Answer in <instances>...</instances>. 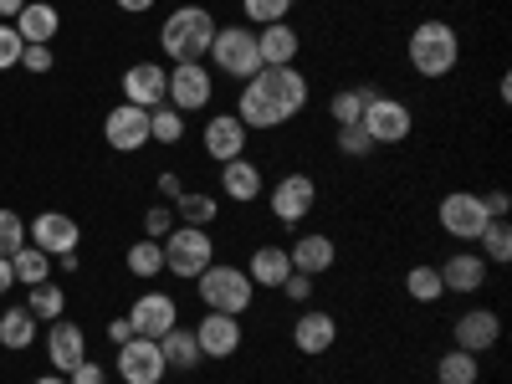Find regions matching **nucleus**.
I'll list each match as a JSON object with an SVG mask.
<instances>
[{
	"label": "nucleus",
	"instance_id": "nucleus-1",
	"mask_svg": "<svg viewBox=\"0 0 512 384\" xmlns=\"http://www.w3.org/2000/svg\"><path fill=\"white\" fill-rule=\"evenodd\" d=\"M210 41H216V16L205 6H180L159 31V47H164L169 62H205Z\"/></svg>",
	"mask_w": 512,
	"mask_h": 384
},
{
	"label": "nucleus",
	"instance_id": "nucleus-2",
	"mask_svg": "<svg viewBox=\"0 0 512 384\" xmlns=\"http://www.w3.org/2000/svg\"><path fill=\"white\" fill-rule=\"evenodd\" d=\"M405 52H410V67L420 77H446L461 62V36H456L451 21H420L410 31V47Z\"/></svg>",
	"mask_w": 512,
	"mask_h": 384
},
{
	"label": "nucleus",
	"instance_id": "nucleus-3",
	"mask_svg": "<svg viewBox=\"0 0 512 384\" xmlns=\"http://www.w3.org/2000/svg\"><path fill=\"white\" fill-rule=\"evenodd\" d=\"M195 287H200V303L210 313H231V318H241L256 297V282L246 277V267H216V262L195 277Z\"/></svg>",
	"mask_w": 512,
	"mask_h": 384
},
{
	"label": "nucleus",
	"instance_id": "nucleus-4",
	"mask_svg": "<svg viewBox=\"0 0 512 384\" xmlns=\"http://www.w3.org/2000/svg\"><path fill=\"white\" fill-rule=\"evenodd\" d=\"M159 246H164V272H175L185 282H195L210 262H216V236H205V226H180Z\"/></svg>",
	"mask_w": 512,
	"mask_h": 384
},
{
	"label": "nucleus",
	"instance_id": "nucleus-5",
	"mask_svg": "<svg viewBox=\"0 0 512 384\" xmlns=\"http://www.w3.org/2000/svg\"><path fill=\"white\" fill-rule=\"evenodd\" d=\"M210 62H216V72H231V77L251 82L256 72H262L256 31H251V26H216V41H210Z\"/></svg>",
	"mask_w": 512,
	"mask_h": 384
},
{
	"label": "nucleus",
	"instance_id": "nucleus-6",
	"mask_svg": "<svg viewBox=\"0 0 512 384\" xmlns=\"http://www.w3.org/2000/svg\"><path fill=\"white\" fill-rule=\"evenodd\" d=\"M251 82L262 88V98L277 108V118H282V123H287V118H297V113H303V103H308V77L297 72V67H262Z\"/></svg>",
	"mask_w": 512,
	"mask_h": 384
},
{
	"label": "nucleus",
	"instance_id": "nucleus-7",
	"mask_svg": "<svg viewBox=\"0 0 512 384\" xmlns=\"http://www.w3.org/2000/svg\"><path fill=\"white\" fill-rule=\"evenodd\" d=\"M210 93H216V77H210L205 62H175V67H169V88H164V98H169V108H175V113H195V108H205Z\"/></svg>",
	"mask_w": 512,
	"mask_h": 384
},
{
	"label": "nucleus",
	"instance_id": "nucleus-8",
	"mask_svg": "<svg viewBox=\"0 0 512 384\" xmlns=\"http://www.w3.org/2000/svg\"><path fill=\"white\" fill-rule=\"evenodd\" d=\"M487 221H492L487 205H482V195H472V190H451V195L441 200V231L456 236V241H477Z\"/></svg>",
	"mask_w": 512,
	"mask_h": 384
},
{
	"label": "nucleus",
	"instance_id": "nucleus-9",
	"mask_svg": "<svg viewBox=\"0 0 512 384\" xmlns=\"http://www.w3.org/2000/svg\"><path fill=\"white\" fill-rule=\"evenodd\" d=\"M164 374H169V364H164V349L154 338H128V344H118V379L123 384H159Z\"/></svg>",
	"mask_w": 512,
	"mask_h": 384
},
{
	"label": "nucleus",
	"instance_id": "nucleus-10",
	"mask_svg": "<svg viewBox=\"0 0 512 384\" xmlns=\"http://www.w3.org/2000/svg\"><path fill=\"white\" fill-rule=\"evenodd\" d=\"M267 200H272V216L282 226H303L308 210L318 205V185H313V175H282Z\"/></svg>",
	"mask_w": 512,
	"mask_h": 384
},
{
	"label": "nucleus",
	"instance_id": "nucleus-11",
	"mask_svg": "<svg viewBox=\"0 0 512 384\" xmlns=\"http://www.w3.org/2000/svg\"><path fill=\"white\" fill-rule=\"evenodd\" d=\"M359 123H364V134H369L374 144H400V139H410V123H415V118H410V108H405L400 98H384V93H379V98L364 108Z\"/></svg>",
	"mask_w": 512,
	"mask_h": 384
},
{
	"label": "nucleus",
	"instance_id": "nucleus-12",
	"mask_svg": "<svg viewBox=\"0 0 512 384\" xmlns=\"http://www.w3.org/2000/svg\"><path fill=\"white\" fill-rule=\"evenodd\" d=\"M128 323H134V338H154V344H159V338L180 323V308H175V297H169V292H144L139 303L128 308Z\"/></svg>",
	"mask_w": 512,
	"mask_h": 384
},
{
	"label": "nucleus",
	"instance_id": "nucleus-13",
	"mask_svg": "<svg viewBox=\"0 0 512 384\" xmlns=\"http://www.w3.org/2000/svg\"><path fill=\"white\" fill-rule=\"evenodd\" d=\"M103 139L118 149V154H134L149 144V108H134V103H118L108 118H103Z\"/></svg>",
	"mask_w": 512,
	"mask_h": 384
},
{
	"label": "nucleus",
	"instance_id": "nucleus-14",
	"mask_svg": "<svg viewBox=\"0 0 512 384\" xmlns=\"http://www.w3.org/2000/svg\"><path fill=\"white\" fill-rule=\"evenodd\" d=\"M77 221L72 216H62V210H41V216L31 221V231H26V241L36 246V251H47V256H67V251H77Z\"/></svg>",
	"mask_w": 512,
	"mask_h": 384
},
{
	"label": "nucleus",
	"instance_id": "nucleus-15",
	"mask_svg": "<svg viewBox=\"0 0 512 384\" xmlns=\"http://www.w3.org/2000/svg\"><path fill=\"white\" fill-rule=\"evenodd\" d=\"M195 344H200L205 359H231V354L241 349V318H231V313H205V318L195 323Z\"/></svg>",
	"mask_w": 512,
	"mask_h": 384
},
{
	"label": "nucleus",
	"instance_id": "nucleus-16",
	"mask_svg": "<svg viewBox=\"0 0 512 384\" xmlns=\"http://www.w3.org/2000/svg\"><path fill=\"white\" fill-rule=\"evenodd\" d=\"M47 359H52L57 374H72L82 359H88V333H82L72 318H57L47 328Z\"/></svg>",
	"mask_w": 512,
	"mask_h": 384
},
{
	"label": "nucleus",
	"instance_id": "nucleus-17",
	"mask_svg": "<svg viewBox=\"0 0 512 384\" xmlns=\"http://www.w3.org/2000/svg\"><path fill=\"white\" fill-rule=\"evenodd\" d=\"M246 134H251V128L236 113H216V118L205 123V154L216 159V164H231V159L246 154Z\"/></svg>",
	"mask_w": 512,
	"mask_h": 384
},
{
	"label": "nucleus",
	"instance_id": "nucleus-18",
	"mask_svg": "<svg viewBox=\"0 0 512 384\" xmlns=\"http://www.w3.org/2000/svg\"><path fill=\"white\" fill-rule=\"evenodd\" d=\"M164 88H169V72L154 62H134L123 72V103H134V108H159Z\"/></svg>",
	"mask_w": 512,
	"mask_h": 384
},
{
	"label": "nucleus",
	"instance_id": "nucleus-19",
	"mask_svg": "<svg viewBox=\"0 0 512 384\" xmlns=\"http://www.w3.org/2000/svg\"><path fill=\"white\" fill-rule=\"evenodd\" d=\"M497 338H502V318L492 308H472L456 318V349H466V354H487Z\"/></svg>",
	"mask_w": 512,
	"mask_h": 384
},
{
	"label": "nucleus",
	"instance_id": "nucleus-20",
	"mask_svg": "<svg viewBox=\"0 0 512 384\" xmlns=\"http://www.w3.org/2000/svg\"><path fill=\"white\" fill-rule=\"evenodd\" d=\"M333 338H338V323H333V313H323V308H308L303 318L292 323V344H297V354H308V359L328 354Z\"/></svg>",
	"mask_w": 512,
	"mask_h": 384
},
{
	"label": "nucleus",
	"instance_id": "nucleus-21",
	"mask_svg": "<svg viewBox=\"0 0 512 384\" xmlns=\"http://www.w3.org/2000/svg\"><path fill=\"white\" fill-rule=\"evenodd\" d=\"M287 256H292V272H303V277H323L333 262H338V246H333V236H297L292 246H287Z\"/></svg>",
	"mask_w": 512,
	"mask_h": 384
},
{
	"label": "nucleus",
	"instance_id": "nucleus-22",
	"mask_svg": "<svg viewBox=\"0 0 512 384\" xmlns=\"http://www.w3.org/2000/svg\"><path fill=\"white\" fill-rule=\"evenodd\" d=\"M11 26L21 31V41H26V47H52V36H57L62 16H57V6H41V0H26V6H21V16H16Z\"/></svg>",
	"mask_w": 512,
	"mask_h": 384
},
{
	"label": "nucleus",
	"instance_id": "nucleus-23",
	"mask_svg": "<svg viewBox=\"0 0 512 384\" xmlns=\"http://www.w3.org/2000/svg\"><path fill=\"white\" fill-rule=\"evenodd\" d=\"M436 272H441V287H446V292H477V287L487 282V262H482V256H472V251L446 256Z\"/></svg>",
	"mask_w": 512,
	"mask_h": 384
},
{
	"label": "nucleus",
	"instance_id": "nucleus-24",
	"mask_svg": "<svg viewBox=\"0 0 512 384\" xmlns=\"http://www.w3.org/2000/svg\"><path fill=\"white\" fill-rule=\"evenodd\" d=\"M297 31L287 26V21H277V26H262L256 31V52H262V67H292L297 62Z\"/></svg>",
	"mask_w": 512,
	"mask_h": 384
},
{
	"label": "nucleus",
	"instance_id": "nucleus-25",
	"mask_svg": "<svg viewBox=\"0 0 512 384\" xmlns=\"http://www.w3.org/2000/svg\"><path fill=\"white\" fill-rule=\"evenodd\" d=\"M246 277H251L256 287H282V282L292 277V256H287V246H256Z\"/></svg>",
	"mask_w": 512,
	"mask_h": 384
},
{
	"label": "nucleus",
	"instance_id": "nucleus-26",
	"mask_svg": "<svg viewBox=\"0 0 512 384\" xmlns=\"http://www.w3.org/2000/svg\"><path fill=\"white\" fill-rule=\"evenodd\" d=\"M221 190H226L236 205L256 200V195H262V169H256L251 159H231V164H221Z\"/></svg>",
	"mask_w": 512,
	"mask_h": 384
},
{
	"label": "nucleus",
	"instance_id": "nucleus-27",
	"mask_svg": "<svg viewBox=\"0 0 512 384\" xmlns=\"http://www.w3.org/2000/svg\"><path fill=\"white\" fill-rule=\"evenodd\" d=\"M159 349H164V364H169V369H195V364L205 359V354H200V344H195V333H190V328H180V323L159 338Z\"/></svg>",
	"mask_w": 512,
	"mask_h": 384
},
{
	"label": "nucleus",
	"instance_id": "nucleus-28",
	"mask_svg": "<svg viewBox=\"0 0 512 384\" xmlns=\"http://www.w3.org/2000/svg\"><path fill=\"white\" fill-rule=\"evenodd\" d=\"M236 118H241L246 128H277V123H282L277 108L262 98V88H256V82H246V88H241V98H236Z\"/></svg>",
	"mask_w": 512,
	"mask_h": 384
},
{
	"label": "nucleus",
	"instance_id": "nucleus-29",
	"mask_svg": "<svg viewBox=\"0 0 512 384\" xmlns=\"http://www.w3.org/2000/svg\"><path fill=\"white\" fill-rule=\"evenodd\" d=\"M11 277H16V282H26V287L47 282V277H52V256H47V251H36V246L26 241L21 251H11Z\"/></svg>",
	"mask_w": 512,
	"mask_h": 384
},
{
	"label": "nucleus",
	"instance_id": "nucleus-30",
	"mask_svg": "<svg viewBox=\"0 0 512 384\" xmlns=\"http://www.w3.org/2000/svg\"><path fill=\"white\" fill-rule=\"evenodd\" d=\"M0 344H6V349H31L36 344V318L26 313V303L0 313Z\"/></svg>",
	"mask_w": 512,
	"mask_h": 384
},
{
	"label": "nucleus",
	"instance_id": "nucleus-31",
	"mask_svg": "<svg viewBox=\"0 0 512 384\" xmlns=\"http://www.w3.org/2000/svg\"><path fill=\"white\" fill-rule=\"evenodd\" d=\"M374 98H379L374 88H349V93H333L328 113H333V123H338V128H344V123H359V118H364V108H369Z\"/></svg>",
	"mask_w": 512,
	"mask_h": 384
},
{
	"label": "nucleus",
	"instance_id": "nucleus-32",
	"mask_svg": "<svg viewBox=\"0 0 512 384\" xmlns=\"http://www.w3.org/2000/svg\"><path fill=\"white\" fill-rule=\"evenodd\" d=\"M62 308H67V297H62V287H57V282H36V287H31V297H26V313H31L36 323H41V318H52V323H57V318H62Z\"/></svg>",
	"mask_w": 512,
	"mask_h": 384
},
{
	"label": "nucleus",
	"instance_id": "nucleus-33",
	"mask_svg": "<svg viewBox=\"0 0 512 384\" xmlns=\"http://www.w3.org/2000/svg\"><path fill=\"white\" fill-rule=\"evenodd\" d=\"M216 195H200V190H185L180 200H175V216L185 221V226H210V221H216Z\"/></svg>",
	"mask_w": 512,
	"mask_h": 384
},
{
	"label": "nucleus",
	"instance_id": "nucleus-34",
	"mask_svg": "<svg viewBox=\"0 0 512 384\" xmlns=\"http://www.w3.org/2000/svg\"><path fill=\"white\" fill-rule=\"evenodd\" d=\"M436 379H441V384H477V354H466V349H451V354H441V364H436Z\"/></svg>",
	"mask_w": 512,
	"mask_h": 384
},
{
	"label": "nucleus",
	"instance_id": "nucleus-35",
	"mask_svg": "<svg viewBox=\"0 0 512 384\" xmlns=\"http://www.w3.org/2000/svg\"><path fill=\"white\" fill-rule=\"evenodd\" d=\"M128 272H134V277H159L164 272V246L159 241H134V246H128Z\"/></svg>",
	"mask_w": 512,
	"mask_h": 384
},
{
	"label": "nucleus",
	"instance_id": "nucleus-36",
	"mask_svg": "<svg viewBox=\"0 0 512 384\" xmlns=\"http://www.w3.org/2000/svg\"><path fill=\"white\" fill-rule=\"evenodd\" d=\"M149 139H159V144H180V139H185V118L169 108V103L149 108Z\"/></svg>",
	"mask_w": 512,
	"mask_h": 384
},
{
	"label": "nucleus",
	"instance_id": "nucleus-37",
	"mask_svg": "<svg viewBox=\"0 0 512 384\" xmlns=\"http://www.w3.org/2000/svg\"><path fill=\"white\" fill-rule=\"evenodd\" d=\"M405 292L415 297V303H436L446 287H441V272L436 267H410L405 272Z\"/></svg>",
	"mask_w": 512,
	"mask_h": 384
},
{
	"label": "nucleus",
	"instance_id": "nucleus-38",
	"mask_svg": "<svg viewBox=\"0 0 512 384\" xmlns=\"http://www.w3.org/2000/svg\"><path fill=\"white\" fill-rule=\"evenodd\" d=\"M477 241H482V251L492 256V262H512V226L507 221H487Z\"/></svg>",
	"mask_w": 512,
	"mask_h": 384
},
{
	"label": "nucleus",
	"instance_id": "nucleus-39",
	"mask_svg": "<svg viewBox=\"0 0 512 384\" xmlns=\"http://www.w3.org/2000/svg\"><path fill=\"white\" fill-rule=\"evenodd\" d=\"M241 11L251 26H277V21H287L292 0H241Z\"/></svg>",
	"mask_w": 512,
	"mask_h": 384
},
{
	"label": "nucleus",
	"instance_id": "nucleus-40",
	"mask_svg": "<svg viewBox=\"0 0 512 384\" xmlns=\"http://www.w3.org/2000/svg\"><path fill=\"white\" fill-rule=\"evenodd\" d=\"M338 154H349V159L374 154V139L364 134V123H344V128H338Z\"/></svg>",
	"mask_w": 512,
	"mask_h": 384
},
{
	"label": "nucleus",
	"instance_id": "nucleus-41",
	"mask_svg": "<svg viewBox=\"0 0 512 384\" xmlns=\"http://www.w3.org/2000/svg\"><path fill=\"white\" fill-rule=\"evenodd\" d=\"M26 246V221L16 216V210H0V256H11Z\"/></svg>",
	"mask_w": 512,
	"mask_h": 384
},
{
	"label": "nucleus",
	"instance_id": "nucleus-42",
	"mask_svg": "<svg viewBox=\"0 0 512 384\" xmlns=\"http://www.w3.org/2000/svg\"><path fill=\"white\" fill-rule=\"evenodd\" d=\"M21 52H26V41H21V31H16L11 21H0V72H11V67H21Z\"/></svg>",
	"mask_w": 512,
	"mask_h": 384
},
{
	"label": "nucleus",
	"instance_id": "nucleus-43",
	"mask_svg": "<svg viewBox=\"0 0 512 384\" xmlns=\"http://www.w3.org/2000/svg\"><path fill=\"white\" fill-rule=\"evenodd\" d=\"M169 231H175V210H169V205H149V216H144V236H149V241H164Z\"/></svg>",
	"mask_w": 512,
	"mask_h": 384
},
{
	"label": "nucleus",
	"instance_id": "nucleus-44",
	"mask_svg": "<svg viewBox=\"0 0 512 384\" xmlns=\"http://www.w3.org/2000/svg\"><path fill=\"white\" fill-rule=\"evenodd\" d=\"M21 67L26 72H52V47H26L21 52Z\"/></svg>",
	"mask_w": 512,
	"mask_h": 384
},
{
	"label": "nucleus",
	"instance_id": "nucleus-45",
	"mask_svg": "<svg viewBox=\"0 0 512 384\" xmlns=\"http://www.w3.org/2000/svg\"><path fill=\"white\" fill-rule=\"evenodd\" d=\"M282 292L292 297V303H308V297H313V277H303V272H292V277L282 282Z\"/></svg>",
	"mask_w": 512,
	"mask_h": 384
},
{
	"label": "nucleus",
	"instance_id": "nucleus-46",
	"mask_svg": "<svg viewBox=\"0 0 512 384\" xmlns=\"http://www.w3.org/2000/svg\"><path fill=\"white\" fill-rule=\"evenodd\" d=\"M67 379H72V384H108V374H103V369H98L93 359H82V364H77V369H72Z\"/></svg>",
	"mask_w": 512,
	"mask_h": 384
},
{
	"label": "nucleus",
	"instance_id": "nucleus-47",
	"mask_svg": "<svg viewBox=\"0 0 512 384\" xmlns=\"http://www.w3.org/2000/svg\"><path fill=\"white\" fill-rule=\"evenodd\" d=\"M482 205H487V216H492V221H507V210H512L507 190H492V195H482Z\"/></svg>",
	"mask_w": 512,
	"mask_h": 384
},
{
	"label": "nucleus",
	"instance_id": "nucleus-48",
	"mask_svg": "<svg viewBox=\"0 0 512 384\" xmlns=\"http://www.w3.org/2000/svg\"><path fill=\"white\" fill-rule=\"evenodd\" d=\"M128 338H134V323H128V313H123V318L108 323V344H128Z\"/></svg>",
	"mask_w": 512,
	"mask_h": 384
},
{
	"label": "nucleus",
	"instance_id": "nucleus-49",
	"mask_svg": "<svg viewBox=\"0 0 512 384\" xmlns=\"http://www.w3.org/2000/svg\"><path fill=\"white\" fill-rule=\"evenodd\" d=\"M159 195H169V205H175V200L185 195V185H180V175H159Z\"/></svg>",
	"mask_w": 512,
	"mask_h": 384
},
{
	"label": "nucleus",
	"instance_id": "nucleus-50",
	"mask_svg": "<svg viewBox=\"0 0 512 384\" xmlns=\"http://www.w3.org/2000/svg\"><path fill=\"white\" fill-rule=\"evenodd\" d=\"M113 6H118V11H128V16H144V11L154 6V0H113Z\"/></svg>",
	"mask_w": 512,
	"mask_h": 384
},
{
	"label": "nucleus",
	"instance_id": "nucleus-51",
	"mask_svg": "<svg viewBox=\"0 0 512 384\" xmlns=\"http://www.w3.org/2000/svg\"><path fill=\"white\" fill-rule=\"evenodd\" d=\"M11 282H16V277H11V256H0V297L11 292Z\"/></svg>",
	"mask_w": 512,
	"mask_h": 384
},
{
	"label": "nucleus",
	"instance_id": "nucleus-52",
	"mask_svg": "<svg viewBox=\"0 0 512 384\" xmlns=\"http://www.w3.org/2000/svg\"><path fill=\"white\" fill-rule=\"evenodd\" d=\"M21 6H26V0H0V21H16Z\"/></svg>",
	"mask_w": 512,
	"mask_h": 384
},
{
	"label": "nucleus",
	"instance_id": "nucleus-53",
	"mask_svg": "<svg viewBox=\"0 0 512 384\" xmlns=\"http://www.w3.org/2000/svg\"><path fill=\"white\" fill-rule=\"evenodd\" d=\"M31 384H72L67 374H41V379H31Z\"/></svg>",
	"mask_w": 512,
	"mask_h": 384
}]
</instances>
